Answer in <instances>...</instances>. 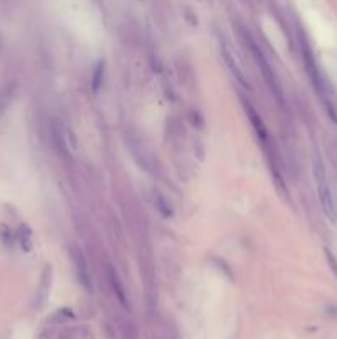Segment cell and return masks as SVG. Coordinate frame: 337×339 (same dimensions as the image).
<instances>
[{"label": "cell", "instance_id": "1", "mask_svg": "<svg viewBox=\"0 0 337 339\" xmlns=\"http://www.w3.org/2000/svg\"><path fill=\"white\" fill-rule=\"evenodd\" d=\"M314 179H316L319 201H321V205L324 208V212H326V215L329 217L332 222H336L337 220L336 203H334V199H332L331 187H329V184H327L326 169H324L322 160H321V158H319L317 154L314 156Z\"/></svg>", "mask_w": 337, "mask_h": 339}]
</instances>
